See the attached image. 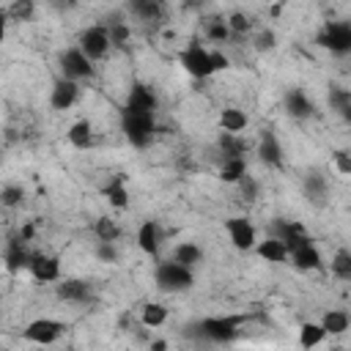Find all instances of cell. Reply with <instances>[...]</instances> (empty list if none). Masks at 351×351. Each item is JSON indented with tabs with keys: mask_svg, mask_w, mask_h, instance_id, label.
Masks as SVG:
<instances>
[{
	"mask_svg": "<svg viewBox=\"0 0 351 351\" xmlns=\"http://www.w3.org/2000/svg\"><path fill=\"white\" fill-rule=\"evenodd\" d=\"M236 189H239V197L241 200H247V203H252V200H258V192H261V184H258V178L255 176H250V170L236 181Z\"/></svg>",
	"mask_w": 351,
	"mask_h": 351,
	"instance_id": "obj_40",
	"label": "cell"
},
{
	"mask_svg": "<svg viewBox=\"0 0 351 351\" xmlns=\"http://www.w3.org/2000/svg\"><path fill=\"white\" fill-rule=\"evenodd\" d=\"M77 99H80V82L66 80V77L58 74L52 88H49V107L58 110V112H66L77 104Z\"/></svg>",
	"mask_w": 351,
	"mask_h": 351,
	"instance_id": "obj_14",
	"label": "cell"
},
{
	"mask_svg": "<svg viewBox=\"0 0 351 351\" xmlns=\"http://www.w3.org/2000/svg\"><path fill=\"white\" fill-rule=\"evenodd\" d=\"M22 203H25V186L22 184H5V186H0V206L19 208Z\"/></svg>",
	"mask_w": 351,
	"mask_h": 351,
	"instance_id": "obj_38",
	"label": "cell"
},
{
	"mask_svg": "<svg viewBox=\"0 0 351 351\" xmlns=\"http://www.w3.org/2000/svg\"><path fill=\"white\" fill-rule=\"evenodd\" d=\"M121 233H123V230H121L118 219H112L110 214L96 217V222H93V236H96L99 241H118Z\"/></svg>",
	"mask_w": 351,
	"mask_h": 351,
	"instance_id": "obj_33",
	"label": "cell"
},
{
	"mask_svg": "<svg viewBox=\"0 0 351 351\" xmlns=\"http://www.w3.org/2000/svg\"><path fill=\"white\" fill-rule=\"evenodd\" d=\"M151 348L154 351H165L167 348V340H151Z\"/></svg>",
	"mask_w": 351,
	"mask_h": 351,
	"instance_id": "obj_48",
	"label": "cell"
},
{
	"mask_svg": "<svg viewBox=\"0 0 351 351\" xmlns=\"http://www.w3.org/2000/svg\"><path fill=\"white\" fill-rule=\"evenodd\" d=\"M126 14L137 22H156L165 14L162 0H126Z\"/></svg>",
	"mask_w": 351,
	"mask_h": 351,
	"instance_id": "obj_22",
	"label": "cell"
},
{
	"mask_svg": "<svg viewBox=\"0 0 351 351\" xmlns=\"http://www.w3.org/2000/svg\"><path fill=\"white\" fill-rule=\"evenodd\" d=\"M315 44L337 58H346L351 52V25L343 19L335 22H324L321 30L315 33Z\"/></svg>",
	"mask_w": 351,
	"mask_h": 351,
	"instance_id": "obj_4",
	"label": "cell"
},
{
	"mask_svg": "<svg viewBox=\"0 0 351 351\" xmlns=\"http://www.w3.org/2000/svg\"><path fill=\"white\" fill-rule=\"evenodd\" d=\"M247 148H250V145H247L244 134H233V132H219V134H217L219 159H225V156H244Z\"/></svg>",
	"mask_w": 351,
	"mask_h": 351,
	"instance_id": "obj_27",
	"label": "cell"
},
{
	"mask_svg": "<svg viewBox=\"0 0 351 351\" xmlns=\"http://www.w3.org/2000/svg\"><path fill=\"white\" fill-rule=\"evenodd\" d=\"M8 14H5V8H0V44L5 41V33H8Z\"/></svg>",
	"mask_w": 351,
	"mask_h": 351,
	"instance_id": "obj_45",
	"label": "cell"
},
{
	"mask_svg": "<svg viewBox=\"0 0 351 351\" xmlns=\"http://www.w3.org/2000/svg\"><path fill=\"white\" fill-rule=\"evenodd\" d=\"M107 27V36H110V44L112 47H126V41L132 38V27L123 16H110L107 22H101Z\"/></svg>",
	"mask_w": 351,
	"mask_h": 351,
	"instance_id": "obj_32",
	"label": "cell"
},
{
	"mask_svg": "<svg viewBox=\"0 0 351 351\" xmlns=\"http://www.w3.org/2000/svg\"><path fill=\"white\" fill-rule=\"evenodd\" d=\"M134 241H137L140 252H145L151 258L159 255V250L165 244V228H162V222L159 219H143L140 228H137V233H134Z\"/></svg>",
	"mask_w": 351,
	"mask_h": 351,
	"instance_id": "obj_15",
	"label": "cell"
},
{
	"mask_svg": "<svg viewBox=\"0 0 351 351\" xmlns=\"http://www.w3.org/2000/svg\"><path fill=\"white\" fill-rule=\"evenodd\" d=\"M154 282L162 293H181V291H189L195 285V269L167 258V261H159L154 266Z\"/></svg>",
	"mask_w": 351,
	"mask_h": 351,
	"instance_id": "obj_3",
	"label": "cell"
},
{
	"mask_svg": "<svg viewBox=\"0 0 351 351\" xmlns=\"http://www.w3.org/2000/svg\"><path fill=\"white\" fill-rule=\"evenodd\" d=\"M208 0H181V5L184 8H189V11H197V8H203Z\"/></svg>",
	"mask_w": 351,
	"mask_h": 351,
	"instance_id": "obj_47",
	"label": "cell"
},
{
	"mask_svg": "<svg viewBox=\"0 0 351 351\" xmlns=\"http://www.w3.org/2000/svg\"><path fill=\"white\" fill-rule=\"evenodd\" d=\"M258 159L266 165V167H285V154H282V143L277 137L274 129H261L258 134Z\"/></svg>",
	"mask_w": 351,
	"mask_h": 351,
	"instance_id": "obj_11",
	"label": "cell"
},
{
	"mask_svg": "<svg viewBox=\"0 0 351 351\" xmlns=\"http://www.w3.org/2000/svg\"><path fill=\"white\" fill-rule=\"evenodd\" d=\"M318 324H321V329L326 332V337H332V335H343V332H348L351 318H348L346 310H326V313L321 315Z\"/></svg>",
	"mask_w": 351,
	"mask_h": 351,
	"instance_id": "obj_30",
	"label": "cell"
},
{
	"mask_svg": "<svg viewBox=\"0 0 351 351\" xmlns=\"http://www.w3.org/2000/svg\"><path fill=\"white\" fill-rule=\"evenodd\" d=\"M63 332H66V324H63V321L44 315V318H33V321L25 326L22 337H25L27 343H36V346H52V343H58V340L63 337Z\"/></svg>",
	"mask_w": 351,
	"mask_h": 351,
	"instance_id": "obj_8",
	"label": "cell"
},
{
	"mask_svg": "<svg viewBox=\"0 0 351 351\" xmlns=\"http://www.w3.org/2000/svg\"><path fill=\"white\" fill-rule=\"evenodd\" d=\"M5 14H8V22H30L36 16V3L33 0H14L5 8Z\"/></svg>",
	"mask_w": 351,
	"mask_h": 351,
	"instance_id": "obj_37",
	"label": "cell"
},
{
	"mask_svg": "<svg viewBox=\"0 0 351 351\" xmlns=\"http://www.w3.org/2000/svg\"><path fill=\"white\" fill-rule=\"evenodd\" d=\"M247 173V156H225L219 159V181L222 184H236Z\"/></svg>",
	"mask_w": 351,
	"mask_h": 351,
	"instance_id": "obj_29",
	"label": "cell"
},
{
	"mask_svg": "<svg viewBox=\"0 0 351 351\" xmlns=\"http://www.w3.org/2000/svg\"><path fill=\"white\" fill-rule=\"evenodd\" d=\"M302 189H304V197L313 203V206H324L326 197H329V184H326V176L321 173H307L304 181H302Z\"/></svg>",
	"mask_w": 351,
	"mask_h": 351,
	"instance_id": "obj_23",
	"label": "cell"
},
{
	"mask_svg": "<svg viewBox=\"0 0 351 351\" xmlns=\"http://www.w3.org/2000/svg\"><path fill=\"white\" fill-rule=\"evenodd\" d=\"M252 44H255V49H258V52H271V49L277 47V36H274V30L263 27V30H258V33H255Z\"/></svg>",
	"mask_w": 351,
	"mask_h": 351,
	"instance_id": "obj_42",
	"label": "cell"
},
{
	"mask_svg": "<svg viewBox=\"0 0 351 351\" xmlns=\"http://www.w3.org/2000/svg\"><path fill=\"white\" fill-rule=\"evenodd\" d=\"M121 132L126 137V143H132L134 148H145L151 145L154 134H156V112L151 110H134V107H121Z\"/></svg>",
	"mask_w": 351,
	"mask_h": 351,
	"instance_id": "obj_2",
	"label": "cell"
},
{
	"mask_svg": "<svg viewBox=\"0 0 351 351\" xmlns=\"http://www.w3.org/2000/svg\"><path fill=\"white\" fill-rule=\"evenodd\" d=\"M329 269L340 282H351V250L348 247H337L332 261H329Z\"/></svg>",
	"mask_w": 351,
	"mask_h": 351,
	"instance_id": "obj_34",
	"label": "cell"
},
{
	"mask_svg": "<svg viewBox=\"0 0 351 351\" xmlns=\"http://www.w3.org/2000/svg\"><path fill=\"white\" fill-rule=\"evenodd\" d=\"M208 58H211V69H214V74L230 69V58H228L222 49H208Z\"/></svg>",
	"mask_w": 351,
	"mask_h": 351,
	"instance_id": "obj_44",
	"label": "cell"
},
{
	"mask_svg": "<svg viewBox=\"0 0 351 351\" xmlns=\"http://www.w3.org/2000/svg\"><path fill=\"white\" fill-rule=\"evenodd\" d=\"M326 340V332L321 329V324L318 321H304L302 326H299V346L302 348H315V346H321Z\"/></svg>",
	"mask_w": 351,
	"mask_h": 351,
	"instance_id": "obj_35",
	"label": "cell"
},
{
	"mask_svg": "<svg viewBox=\"0 0 351 351\" xmlns=\"http://www.w3.org/2000/svg\"><path fill=\"white\" fill-rule=\"evenodd\" d=\"M252 250H255L258 258H263L266 263H288V247H285L280 239H274V236H266V239L255 241Z\"/></svg>",
	"mask_w": 351,
	"mask_h": 351,
	"instance_id": "obj_24",
	"label": "cell"
},
{
	"mask_svg": "<svg viewBox=\"0 0 351 351\" xmlns=\"http://www.w3.org/2000/svg\"><path fill=\"white\" fill-rule=\"evenodd\" d=\"M66 140H69V145H71V148H77V151H88V148H93V145H96L93 123H90L88 118L74 121V123L66 129Z\"/></svg>",
	"mask_w": 351,
	"mask_h": 351,
	"instance_id": "obj_21",
	"label": "cell"
},
{
	"mask_svg": "<svg viewBox=\"0 0 351 351\" xmlns=\"http://www.w3.org/2000/svg\"><path fill=\"white\" fill-rule=\"evenodd\" d=\"M219 129L222 132H233V134H244L247 126H250V115L241 110V107H225L219 112Z\"/></svg>",
	"mask_w": 351,
	"mask_h": 351,
	"instance_id": "obj_25",
	"label": "cell"
},
{
	"mask_svg": "<svg viewBox=\"0 0 351 351\" xmlns=\"http://www.w3.org/2000/svg\"><path fill=\"white\" fill-rule=\"evenodd\" d=\"M55 296H58L60 302L82 304V302L90 299V285H88L85 280H80V277H66V280L60 277L58 285H55Z\"/></svg>",
	"mask_w": 351,
	"mask_h": 351,
	"instance_id": "obj_19",
	"label": "cell"
},
{
	"mask_svg": "<svg viewBox=\"0 0 351 351\" xmlns=\"http://www.w3.org/2000/svg\"><path fill=\"white\" fill-rule=\"evenodd\" d=\"M19 236H22L25 241H33V236H36V225H33V222H27V225H22V230H19Z\"/></svg>",
	"mask_w": 351,
	"mask_h": 351,
	"instance_id": "obj_46",
	"label": "cell"
},
{
	"mask_svg": "<svg viewBox=\"0 0 351 351\" xmlns=\"http://www.w3.org/2000/svg\"><path fill=\"white\" fill-rule=\"evenodd\" d=\"M77 47L96 63V60H104L112 49L110 44V36H107V27L104 25H90V27H82L80 36H77Z\"/></svg>",
	"mask_w": 351,
	"mask_h": 351,
	"instance_id": "obj_7",
	"label": "cell"
},
{
	"mask_svg": "<svg viewBox=\"0 0 351 351\" xmlns=\"http://www.w3.org/2000/svg\"><path fill=\"white\" fill-rule=\"evenodd\" d=\"M101 195L104 200L110 203V208H118V211H126L129 203H132V192H129V178L126 173H115L104 181L101 186Z\"/></svg>",
	"mask_w": 351,
	"mask_h": 351,
	"instance_id": "obj_18",
	"label": "cell"
},
{
	"mask_svg": "<svg viewBox=\"0 0 351 351\" xmlns=\"http://www.w3.org/2000/svg\"><path fill=\"white\" fill-rule=\"evenodd\" d=\"M27 271L36 282H58L60 280V258L52 255V252H33L30 255V263H27Z\"/></svg>",
	"mask_w": 351,
	"mask_h": 351,
	"instance_id": "obj_13",
	"label": "cell"
},
{
	"mask_svg": "<svg viewBox=\"0 0 351 351\" xmlns=\"http://www.w3.org/2000/svg\"><path fill=\"white\" fill-rule=\"evenodd\" d=\"M126 107H134V110H151V112H156L159 110V96L154 93V88L151 85H145V82H132V88L126 90V101H123Z\"/></svg>",
	"mask_w": 351,
	"mask_h": 351,
	"instance_id": "obj_20",
	"label": "cell"
},
{
	"mask_svg": "<svg viewBox=\"0 0 351 351\" xmlns=\"http://www.w3.org/2000/svg\"><path fill=\"white\" fill-rule=\"evenodd\" d=\"M282 107L296 121H307V118L315 115V101L310 99V93L304 88H288L282 93Z\"/></svg>",
	"mask_w": 351,
	"mask_h": 351,
	"instance_id": "obj_17",
	"label": "cell"
},
{
	"mask_svg": "<svg viewBox=\"0 0 351 351\" xmlns=\"http://www.w3.org/2000/svg\"><path fill=\"white\" fill-rule=\"evenodd\" d=\"M30 250H27V241L16 233L5 241V250H3V263H5V271L8 274H19V271H27V263H30Z\"/></svg>",
	"mask_w": 351,
	"mask_h": 351,
	"instance_id": "obj_16",
	"label": "cell"
},
{
	"mask_svg": "<svg viewBox=\"0 0 351 351\" xmlns=\"http://www.w3.org/2000/svg\"><path fill=\"white\" fill-rule=\"evenodd\" d=\"M93 255H96L101 263H115V261H118V247H115V241H99V239H96Z\"/></svg>",
	"mask_w": 351,
	"mask_h": 351,
	"instance_id": "obj_41",
	"label": "cell"
},
{
	"mask_svg": "<svg viewBox=\"0 0 351 351\" xmlns=\"http://www.w3.org/2000/svg\"><path fill=\"white\" fill-rule=\"evenodd\" d=\"M60 3H66V5H77V0H60Z\"/></svg>",
	"mask_w": 351,
	"mask_h": 351,
	"instance_id": "obj_49",
	"label": "cell"
},
{
	"mask_svg": "<svg viewBox=\"0 0 351 351\" xmlns=\"http://www.w3.org/2000/svg\"><path fill=\"white\" fill-rule=\"evenodd\" d=\"M326 101H329V110H335L343 121H351V90H348V88H343V85H329Z\"/></svg>",
	"mask_w": 351,
	"mask_h": 351,
	"instance_id": "obj_28",
	"label": "cell"
},
{
	"mask_svg": "<svg viewBox=\"0 0 351 351\" xmlns=\"http://www.w3.org/2000/svg\"><path fill=\"white\" fill-rule=\"evenodd\" d=\"M250 321L247 313H228V315H208L200 321L186 324V335L197 337L203 343H214V346H225L233 343L241 335V326Z\"/></svg>",
	"mask_w": 351,
	"mask_h": 351,
	"instance_id": "obj_1",
	"label": "cell"
},
{
	"mask_svg": "<svg viewBox=\"0 0 351 351\" xmlns=\"http://www.w3.org/2000/svg\"><path fill=\"white\" fill-rule=\"evenodd\" d=\"M178 63H181V69H184L189 77H195V80H208V77L214 74L208 49H206L200 41H189V44L178 52Z\"/></svg>",
	"mask_w": 351,
	"mask_h": 351,
	"instance_id": "obj_6",
	"label": "cell"
},
{
	"mask_svg": "<svg viewBox=\"0 0 351 351\" xmlns=\"http://www.w3.org/2000/svg\"><path fill=\"white\" fill-rule=\"evenodd\" d=\"M0 165H3V154H0Z\"/></svg>",
	"mask_w": 351,
	"mask_h": 351,
	"instance_id": "obj_50",
	"label": "cell"
},
{
	"mask_svg": "<svg viewBox=\"0 0 351 351\" xmlns=\"http://www.w3.org/2000/svg\"><path fill=\"white\" fill-rule=\"evenodd\" d=\"M225 22H228L230 36H244V33L252 30V16L247 11H233V14L225 16Z\"/></svg>",
	"mask_w": 351,
	"mask_h": 351,
	"instance_id": "obj_39",
	"label": "cell"
},
{
	"mask_svg": "<svg viewBox=\"0 0 351 351\" xmlns=\"http://www.w3.org/2000/svg\"><path fill=\"white\" fill-rule=\"evenodd\" d=\"M170 258L178 261V263H184V266H189V269H197V266L203 263L206 252H203V247H200L197 241H178V244L173 247V255H170Z\"/></svg>",
	"mask_w": 351,
	"mask_h": 351,
	"instance_id": "obj_26",
	"label": "cell"
},
{
	"mask_svg": "<svg viewBox=\"0 0 351 351\" xmlns=\"http://www.w3.org/2000/svg\"><path fill=\"white\" fill-rule=\"evenodd\" d=\"M225 233H228V241L233 244V250H239V252H250L258 241V230L250 222V217H228Z\"/></svg>",
	"mask_w": 351,
	"mask_h": 351,
	"instance_id": "obj_9",
	"label": "cell"
},
{
	"mask_svg": "<svg viewBox=\"0 0 351 351\" xmlns=\"http://www.w3.org/2000/svg\"><path fill=\"white\" fill-rule=\"evenodd\" d=\"M167 307L162 304V302H145L143 307H140V324L145 326V329H159L165 321H167Z\"/></svg>",
	"mask_w": 351,
	"mask_h": 351,
	"instance_id": "obj_31",
	"label": "cell"
},
{
	"mask_svg": "<svg viewBox=\"0 0 351 351\" xmlns=\"http://www.w3.org/2000/svg\"><path fill=\"white\" fill-rule=\"evenodd\" d=\"M58 71H60V77H66V80L82 82V80H90V77H93L96 66H93V60H90L77 44H71V47H66V49L58 52Z\"/></svg>",
	"mask_w": 351,
	"mask_h": 351,
	"instance_id": "obj_5",
	"label": "cell"
},
{
	"mask_svg": "<svg viewBox=\"0 0 351 351\" xmlns=\"http://www.w3.org/2000/svg\"><path fill=\"white\" fill-rule=\"evenodd\" d=\"M269 236L280 239V241L288 247V252H291L296 244H302V241H310V239H313V236L304 230V225H302V222H296V219H285V217H274V219L269 222Z\"/></svg>",
	"mask_w": 351,
	"mask_h": 351,
	"instance_id": "obj_10",
	"label": "cell"
},
{
	"mask_svg": "<svg viewBox=\"0 0 351 351\" xmlns=\"http://www.w3.org/2000/svg\"><path fill=\"white\" fill-rule=\"evenodd\" d=\"M332 162H335V167H337L340 176H351V151L348 148H337L332 154Z\"/></svg>",
	"mask_w": 351,
	"mask_h": 351,
	"instance_id": "obj_43",
	"label": "cell"
},
{
	"mask_svg": "<svg viewBox=\"0 0 351 351\" xmlns=\"http://www.w3.org/2000/svg\"><path fill=\"white\" fill-rule=\"evenodd\" d=\"M203 30H206V38L214 41V44H225L230 38V30H228L225 16H208L203 22Z\"/></svg>",
	"mask_w": 351,
	"mask_h": 351,
	"instance_id": "obj_36",
	"label": "cell"
},
{
	"mask_svg": "<svg viewBox=\"0 0 351 351\" xmlns=\"http://www.w3.org/2000/svg\"><path fill=\"white\" fill-rule=\"evenodd\" d=\"M288 263L296 269V271H321L324 269V255L321 250L315 247V241H302L296 244L291 252H288Z\"/></svg>",
	"mask_w": 351,
	"mask_h": 351,
	"instance_id": "obj_12",
	"label": "cell"
}]
</instances>
